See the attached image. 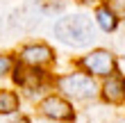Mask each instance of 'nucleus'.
Listing matches in <instances>:
<instances>
[{"label":"nucleus","instance_id":"obj_1","mask_svg":"<svg viewBox=\"0 0 125 123\" xmlns=\"http://www.w3.org/2000/svg\"><path fill=\"white\" fill-rule=\"evenodd\" d=\"M55 37L66 46H86L91 43L95 32H93V23L89 16L84 14H73V16H64L55 23Z\"/></svg>","mask_w":125,"mask_h":123},{"label":"nucleus","instance_id":"obj_2","mask_svg":"<svg viewBox=\"0 0 125 123\" xmlns=\"http://www.w3.org/2000/svg\"><path fill=\"white\" fill-rule=\"evenodd\" d=\"M57 87L71 98H93L95 96V82L91 80L89 75H82V73H71V75H64L57 80Z\"/></svg>","mask_w":125,"mask_h":123},{"label":"nucleus","instance_id":"obj_3","mask_svg":"<svg viewBox=\"0 0 125 123\" xmlns=\"http://www.w3.org/2000/svg\"><path fill=\"white\" fill-rule=\"evenodd\" d=\"M80 64L86 68V73H93V75H112L116 71L114 55L109 50H93L91 55H84Z\"/></svg>","mask_w":125,"mask_h":123},{"label":"nucleus","instance_id":"obj_4","mask_svg":"<svg viewBox=\"0 0 125 123\" xmlns=\"http://www.w3.org/2000/svg\"><path fill=\"white\" fill-rule=\"evenodd\" d=\"M41 112L46 114L48 119H55V121H73V107L66 103V100L57 98V96H48L46 100L41 103Z\"/></svg>","mask_w":125,"mask_h":123},{"label":"nucleus","instance_id":"obj_5","mask_svg":"<svg viewBox=\"0 0 125 123\" xmlns=\"http://www.w3.org/2000/svg\"><path fill=\"white\" fill-rule=\"evenodd\" d=\"M43 73L36 66H16V73H14V80H16L18 87H23L25 91H36V87L41 84Z\"/></svg>","mask_w":125,"mask_h":123},{"label":"nucleus","instance_id":"obj_6","mask_svg":"<svg viewBox=\"0 0 125 123\" xmlns=\"http://www.w3.org/2000/svg\"><path fill=\"white\" fill-rule=\"evenodd\" d=\"M23 62L30 64V66L39 68L41 64H48L52 62V50L43 43H32V46H25L23 48Z\"/></svg>","mask_w":125,"mask_h":123},{"label":"nucleus","instance_id":"obj_7","mask_svg":"<svg viewBox=\"0 0 125 123\" xmlns=\"http://www.w3.org/2000/svg\"><path fill=\"white\" fill-rule=\"evenodd\" d=\"M102 93H105V98L109 100V103H121V100H125L123 80H118V78H109V80L105 82V87H102Z\"/></svg>","mask_w":125,"mask_h":123},{"label":"nucleus","instance_id":"obj_8","mask_svg":"<svg viewBox=\"0 0 125 123\" xmlns=\"http://www.w3.org/2000/svg\"><path fill=\"white\" fill-rule=\"evenodd\" d=\"M18 110V96L14 91L0 89V114H11Z\"/></svg>","mask_w":125,"mask_h":123},{"label":"nucleus","instance_id":"obj_9","mask_svg":"<svg viewBox=\"0 0 125 123\" xmlns=\"http://www.w3.org/2000/svg\"><path fill=\"white\" fill-rule=\"evenodd\" d=\"M95 21H98V25H100L105 32H112L114 27H116V23H118V18H116L107 7H100V9L95 11Z\"/></svg>","mask_w":125,"mask_h":123},{"label":"nucleus","instance_id":"obj_10","mask_svg":"<svg viewBox=\"0 0 125 123\" xmlns=\"http://www.w3.org/2000/svg\"><path fill=\"white\" fill-rule=\"evenodd\" d=\"M36 5L46 14H55V11H59L64 7V0H36Z\"/></svg>","mask_w":125,"mask_h":123},{"label":"nucleus","instance_id":"obj_11","mask_svg":"<svg viewBox=\"0 0 125 123\" xmlns=\"http://www.w3.org/2000/svg\"><path fill=\"white\" fill-rule=\"evenodd\" d=\"M107 9L116 18H125V0H107Z\"/></svg>","mask_w":125,"mask_h":123},{"label":"nucleus","instance_id":"obj_12","mask_svg":"<svg viewBox=\"0 0 125 123\" xmlns=\"http://www.w3.org/2000/svg\"><path fill=\"white\" fill-rule=\"evenodd\" d=\"M11 66H14V62L9 59L7 55H0V75H7L11 71Z\"/></svg>","mask_w":125,"mask_h":123},{"label":"nucleus","instance_id":"obj_13","mask_svg":"<svg viewBox=\"0 0 125 123\" xmlns=\"http://www.w3.org/2000/svg\"><path fill=\"white\" fill-rule=\"evenodd\" d=\"M80 2H84V5H91V2H95V0H80Z\"/></svg>","mask_w":125,"mask_h":123},{"label":"nucleus","instance_id":"obj_14","mask_svg":"<svg viewBox=\"0 0 125 123\" xmlns=\"http://www.w3.org/2000/svg\"><path fill=\"white\" fill-rule=\"evenodd\" d=\"M123 89H125V82H123Z\"/></svg>","mask_w":125,"mask_h":123}]
</instances>
